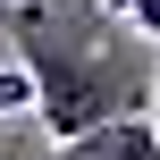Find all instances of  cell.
<instances>
[{
  "label": "cell",
  "instance_id": "obj_2",
  "mask_svg": "<svg viewBox=\"0 0 160 160\" xmlns=\"http://www.w3.org/2000/svg\"><path fill=\"white\" fill-rule=\"evenodd\" d=\"M59 160H160V127L143 118V110H127V118H101V127L68 135Z\"/></svg>",
  "mask_w": 160,
  "mask_h": 160
},
{
  "label": "cell",
  "instance_id": "obj_6",
  "mask_svg": "<svg viewBox=\"0 0 160 160\" xmlns=\"http://www.w3.org/2000/svg\"><path fill=\"white\" fill-rule=\"evenodd\" d=\"M152 110H160V76H152Z\"/></svg>",
  "mask_w": 160,
  "mask_h": 160
},
{
  "label": "cell",
  "instance_id": "obj_5",
  "mask_svg": "<svg viewBox=\"0 0 160 160\" xmlns=\"http://www.w3.org/2000/svg\"><path fill=\"white\" fill-rule=\"evenodd\" d=\"M101 8H118V17H127V8H135V0H101Z\"/></svg>",
  "mask_w": 160,
  "mask_h": 160
},
{
  "label": "cell",
  "instance_id": "obj_4",
  "mask_svg": "<svg viewBox=\"0 0 160 160\" xmlns=\"http://www.w3.org/2000/svg\"><path fill=\"white\" fill-rule=\"evenodd\" d=\"M127 17H135V34H152V42H160V0H135Z\"/></svg>",
  "mask_w": 160,
  "mask_h": 160
},
{
  "label": "cell",
  "instance_id": "obj_3",
  "mask_svg": "<svg viewBox=\"0 0 160 160\" xmlns=\"http://www.w3.org/2000/svg\"><path fill=\"white\" fill-rule=\"evenodd\" d=\"M8 110H34V68H0V118Z\"/></svg>",
  "mask_w": 160,
  "mask_h": 160
},
{
  "label": "cell",
  "instance_id": "obj_1",
  "mask_svg": "<svg viewBox=\"0 0 160 160\" xmlns=\"http://www.w3.org/2000/svg\"><path fill=\"white\" fill-rule=\"evenodd\" d=\"M110 17L118 8H101V0H17L8 8V42L34 68V110H42L51 143H68L101 118L152 110L160 59L135 34H118Z\"/></svg>",
  "mask_w": 160,
  "mask_h": 160
}]
</instances>
